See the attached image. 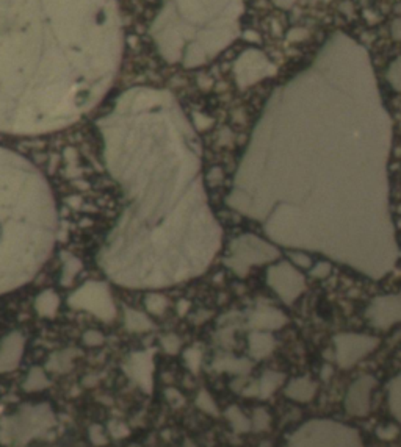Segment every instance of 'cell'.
Here are the masks:
<instances>
[{"label":"cell","instance_id":"31","mask_svg":"<svg viewBox=\"0 0 401 447\" xmlns=\"http://www.w3.org/2000/svg\"><path fill=\"white\" fill-rule=\"evenodd\" d=\"M270 425V416L265 410H256L254 412V421L251 422V429L256 430H265Z\"/></svg>","mask_w":401,"mask_h":447},{"label":"cell","instance_id":"38","mask_svg":"<svg viewBox=\"0 0 401 447\" xmlns=\"http://www.w3.org/2000/svg\"><path fill=\"white\" fill-rule=\"evenodd\" d=\"M187 447H193V444L188 441V443H187Z\"/></svg>","mask_w":401,"mask_h":447},{"label":"cell","instance_id":"2","mask_svg":"<svg viewBox=\"0 0 401 447\" xmlns=\"http://www.w3.org/2000/svg\"><path fill=\"white\" fill-rule=\"evenodd\" d=\"M126 207L97 263L114 283L163 288L199 276L218 246L195 133L168 91L133 88L97 121Z\"/></svg>","mask_w":401,"mask_h":447},{"label":"cell","instance_id":"37","mask_svg":"<svg viewBox=\"0 0 401 447\" xmlns=\"http://www.w3.org/2000/svg\"><path fill=\"white\" fill-rule=\"evenodd\" d=\"M292 258L295 259L297 263H299V264H303V266H309V258H307L306 255H301V254H292Z\"/></svg>","mask_w":401,"mask_h":447},{"label":"cell","instance_id":"35","mask_svg":"<svg viewBox=\"0 0 401 447\" xmlns=\"http://www.w3.org/2000/svg\"><path fill=\"white\" fill-rule=\"evenodd\" d=\"M167 398H168V400L171 403H173L174 407H179V405H182V403H184V398L176 391V389H168Z\"/></svg>","mask_w":401,"mask_h":447},{"label":"cell","instance_id":"7","mask_svg":"<svg viewBox=\"0 0 401 447\" xmlns=\"http://www.w3.org/2000/svg\"><path fill=\"white\" fill-rule=\"evenodd\" d=\"M287 447H364L361 435L345 424L313 420L293 434Z\"/></svg>","mask_w":401,"mask_h":447},{"label":"cell","instance_id":"11","mask_svg":"<svg viewBox=\"0 0 401 447\" xmlns=\"http://www.w3.org/2000/svg\"><path fill=\"white\" fill-rule=\"evenodd\" d=\"M124 372L137 384L143 391L150 394L152 393V372H154V362H152V350H143L135 352L127 358L124 363Z\"/></svg>","mask_w":401,"mask_h":447},{"label":"cell","instance_id":"9","mask_svg":"<svg viewBox=\"0 0 401 447\" xmlns=\"http://www.w3.org/2000/svg\"><path fill=\"white\" fill-rule=\"evenodd\" d=\"M378 345L376 338L365 335H339L335 336V349H337V362L342 367H351L362 360Z\"/></svg>","mask_w":401,"mask_h":447},{"label":"cell","instance_id":"13","mask_svg":"<svg viewBox=\"0 0 401 447\" xmlns=\"http://www.w3.org/2000/svg\"><path fill=\"white\" fill-rule=\"evenodd\" d=\"M375 384L373 377H362L349 388L345 399V407L349 415L365 416L370 412V393Z\"/></svg>","mask_w":401,"mask_h":447},{"label":"cell","instance_id":"21","mask_svg":"<svg viewBox=\"0 0 401 447\" xmlns=\"http://www.w3.org/2000/svg\"><path fill=\"white\" fill-rule=\"evenodd\" d=\"M282 380H284L282 374L267 372V374H265V376L261 379L259 384H257V396H259L261 399L270 398V396L273 394L279 386H281Z\"/></svg>","mask_w":401,"mask_h":447},{"label":"cell","instance_id":"16","mask_svg":"<svg viewBox=\"0 0 401 447\" xmlns=\"http://www.w3.org/2000/svg\"><path fill=\"white\" fill-rule=\"evenodd\" d=\"M77 357V352L74 349H64L60 352H55L50 355L49 362L46 365L47 371L55 374H66L73 369L74 358Z\"/></svg>","mask_w":401,"mask_h":447},{"label":"cell","instance_id":"26","mask_svg":"<svg viewBox=\"0 0 401 447\" xmlns=\"http://www.w3.org/2000/svg\"><path fill=\"white\" fill-rule=\"evenodd\" d=\"M215 367L218 371H229L232 374H246L251 369V365L246 360H237V358H221L215 363Z\"/></svg>","mask_w":401,"mask_h":447},{"label":"cell","instance_id":"32","mask_svg":"<svg viewBox=\"0 0 401 447\" xmlns=\"http://www.w3.org/2000/svg\"><path fill=\"white\" fill-rule=\"evenodd\" d=\"M162 345L168 353L174 355V353H177L179 349H181V340H179L176 335H167L162 338Z\"/></svg>","mask_w":401,"mask_h":447},{"label":"cell","instance_id":"19","mask_svg":"<svg viewBox=\"0 0 401 447\" xmlns=\"http://www.w3.org/2000/svg\"><path fill=\"white\" fill-rule=\"evenodd\" d=\"M249 345H251V353H253V357L263 358L273 350L275 340L268 333L254 331V333L249 336Z\"/></svg>","mask_w":401,"mask_h":447},{"label":"cell","instance_id":"6","mask_svg":"<svg viewBox=\"0 0 401 447\" xmlns=\"http://www.w3.org/2000/svg\"><path fill=\"white\" fill-rule=\"evenodd\" d=\"M55 425L56 417L49 403L23 405L0 420V444L24 447L33 439L47 435Z\"/></svg>","mask_w":401,"mask_h":447},{"label":"cell","instance_id":"17","mask_svg":"<svg viewBox=\"0 0 401 447\" xmlns=\"http://www.w3.org/2000/svg\"><path fill=\"white\" fill-rule=\"evenodd\" d=\"M285 394L293 400L307 402L313 398L315 384H312L309 379H297L285 389Z\"/></svg>","mask_w":401,"mask_h":447},{"label":"cell","instance_id":"5","mask_svg":"<svg viewBox=\"0 0 401 447\" xmlns=\"http://www.w3.org/2000/svg\"><path fill=\"white\" fill-rule=\"evenodd\" d=\"M240 0H167L152 25V36L168 61L200 64V30H225L235 38Z\"/></svg>","mask_w":401,"mask_h":447},{"label":"cell","instance_id":"20","mask_svg":"<svg viewBox=\"0 0 401 447\" xmlns=\"http://www.w3.org/2000/svg\"><path fill=\"white\" fill-rule=\"evenodd\" d=\"M124 324L128 331H148L152 329V322L145 313L137 312V310L127 308L124 313Z\"/></svg>","mask_w":401,"mask_h":447},{"label":"cell","instance_id":"1","mask_svg":"<svg viewBox=\"0 0 401 447\" xmlns=\"http://www.w3.org/2000/svg\"><path fill=\"white\" fill-rule=\"evenodd\" d=\"M390 121L379 99L367 52L347 35L329 39L309 68L279 88L265 108L241 166L265 169L285 186L277 210L267 216L270 233L290 213L318 214L320 252H326L331 226L333 254L339 238L385 240L388 183L385 161ZM275 202V200H273ZM271 202V204H273ZM307 226V223H306Z\"/></svg>","mask_w":401,"mask_h":447},{"label":"cell","instance_id":"36","mask_svg":"<svg viewBox=\"0 0 401 447\" xmlns=\"http://www.w3.org/2000/svg\"><path fill=\"white\" fill-rule=\"evenodd\" d=\"M397 429L395 427H388V429H378V436L383 439H392L397 436Z\"/></svg>","mask_w":401,"mask_h":447},{"label":"cell","instance_id":"29","mask_svg":"<svg viewBox=\"0 0 401 447\" xmlns=\"http://www.w3.org/2000/svg\"><path fill=\"white\" fill-rule=\"evenodd\" d=\"M88 438H90V441L92 443V446H97V447L99 446H105L107 443H109V438H107V435H105L104 427H102V425H99V424L90 425Z\"/></svg>","mask_w":401,"mask_h":447},{"label":"cell","instance_id":"15","mask_svg":"<svg viewBox=\"0 0 401 447\" xmlns=\"http://www.w3.org/2000/svg\"><path fill=\"white\" fill-rule=\"evenodd\" d=\"M249 324L257 330H271L277 329L285 324V316L273 308H261L251 316Z\"/></svg>","mask_w":401,"mask_h":447},{"label":"cell","instance_id":"33","mask_svg":"<svg viewBox=\"0 0 401 447\" xmlns=\"http://www.w3.org/2000/svg\"><path fill=\"white\" fill-rule=\"evenodd\" d=\"M83 343L90 345V348H96L104 343V335L97 330H88L83 333Z\"/></svg>","mask_w":401,"mask_h":447},{"label":"cell","instance_id":"34","mask_svg":"<svg viewBox=\"0 0 401 447\" xmlns=\"http://www.w3.org/2000/svg\"><path fill=\"white\" fill-rule=\"evenodd\" d=\"M185 362H187L188 367L191 371H198V367L200 365V352L198 349H188L185 352Z\"/></svg>","mask_w":401,"mask_h":447},{"label":"cell","instance_id":"8","mask_svg":"<svg viewBox=\"0 0 401 447\" xmlns=\"http://www.w3.org/2000/svg\"><path fill=\"white\" fill-rule=\"evenodd\" d=\"M68 304L71 308L95 314L104 322H110L116 316L110 290L104 282H88L82 285L69 295Z\"/></svg>","mask_w":401,"mask_h":447},{"label":"cell","instance_id":"18","mask_svg":"<svg viewBox=\"0 0 401 447\" xmlns=\"http://www.w3.org/2000/svg\"><path fill=\"white\" fill-rule=\"evenodd\" d=\"M60 307V298L54 291H42L37 300H35V308L40 316H44V318H52L55 316L56 310Z\"/></svg>","mask_w":401,"mask_h":447},{"label":"cell","instance_id":"24","mask_svg":"<svg viewBox=\"0 0 401 447\" xmlns=\"http://www.w3.org/2000/svg\"><path fill=\"white\" fill-rule=\"evenodd\" d=\"M226 417L231 422L235 434H245L251 430V421L246 420V416L237 407H229L226 410Z\"/></svg>","mask_w":401,"mask_h":447},{"label":"cell","instance_id":"28","mask_svg":"<svg viewBox=\"0 0 401 447\" xmlns=\"http://www.w3.org/2000/svg\"><path fill=\"white\" fill-rule=\"evenodd\" d=\"M196 403H198V407H199L200 410H203V412L209 413V415H212V416H217V415H218V408H217V405H215L212 396H210L209 393H207V391H204V389L199 393L198 399H196Z\"/></svg>","mask_w":401,"mask_h":447},{"label":"cell","instance_id":"22","mask_svg":"<svg viewBox=\"0 0 401 447\" xmlns=\"http://www.w3.org/2000/svg\"><path fill=\"white\" fill-rule=\"evenodd\" d=\"M49 385H50V381L46 376L44 369H42V367L35 366V367H32L30 372H28V376L24 381L23 388L28 393H33V391H41V389H46Z\"/></svg>","mask_w":401,"mask_h":447},{"label":"cell","instance_id":"3","mask_svg":"<svg viewBox=\"0 0 401 447\" xmlns=\"http://www.w3.org/2000/svg\"><path fill=\"white\" fill-rule=\"evenodd\" d=\"M123 47L116 0H0V132L74 124L112 88Z\"/></svg>","mask_w":401,"mask_h":447},{"label":"cell","instance_id":"10","mask_svg":"<svg viewBox=\"0 0 401 447\" xmlns=\"http://www.w3.org/2000/svg\"><path fill=\"white\" fill-rule=\"evenodd\" d=\"M268 283L281 295L285 304H292L304 288L303 277L297 271L289 268L287 264L271 269V272H268Z\"/></svg>","mask_w":401,"mask_h":447},{"label":"cell","instance_id":"27","mask_svg":"<svg viewBox=\"0 0 401 447\" xmlns=\"http://www.w3.org/2000/svg\"><path fill=\"white\" fill-rule=\"evenodd\" d=\"M168 307V300L159 294H150L146 298V308L152 314H162Z\"/></svg>","mask_w":401,"mask_h":447},{"label":"cell","instance_id":"12","mask_svg":"<svg viewBox=\"0 0 401 447\" xmlns=\"http://www.w3.org/2000/svg\"><path fill=\"white\" fill-rule=\"evenodd\" d=\"M369 319L373 326L389 329L393 324L401 321V294L385 295L376 299L369 308Z\"/></svg>","mask_w":401,"mask_h":447},{"label":"cell","instance_id":"30","mask_svg":"<svg viewBox=\"0 0 401 447\" xmlns=\"http://www.w3.org/2000/svg\"><path fill=\"white\" fill-rule=\"evenodd\" d=\"M107 429H109V434L114 439H123L128 434H131V430H128L127 425L124 422H121V421H110L109 427H107Z\"/></svg>","mask_w":401,"mask_h":447},{"label":"cell","instance_id":"25","mask_svg":"<svg viewBox=\"0 0 401 447\" xmlns=\"http://www.w3.org/2000/svg\"><path fill=\"white\" fill-rule=\"evenodd\" d=\"M389 403L392 413L395 415L398 422L401 424V374L393 379L389 385Z\"/></svg>","mask_w":401,"mask_h":447},{"label":"cell","instance_id":"23","mask_svg":"<svg viewBox=\"0 0 401 447\" xmlns=\"http://www.w3.org/2000/svg\"><path fill=\"white\" fill-rule=\"evenodd\" d=\"M63 272H61V283L64 286H69L78 272L82 271V262L71 254H63Z\"/></svg>","mask_w":401,"mask_h":447},{"label":"cell","instance_id":"4","mask_svg":"<svg viewBox=\"0 0 401 447\" xmlns=\"http://www.w3.org/2000/svg\"><path fill=\"white\" fill-rule=\"evenodd\" d=\"M59 218L44 176L0 147V294L37 276L55 244Z\"/></svg>","mask_w":401,"mask_h":447},{"label":"cell","instance_id":"14","mask_svg":"<svg viewBox=\"0 0 401 447\" xmlns=\"http://www.w3.org/2000/svg\"><path fill=\"white\" fill-rule=\"evenodd\" d=\"M25 340L19 331H11L0 343V374L14 371L20 363Z\"/></svg>","mask_w":401,"mask_h":447}]
</instances>
